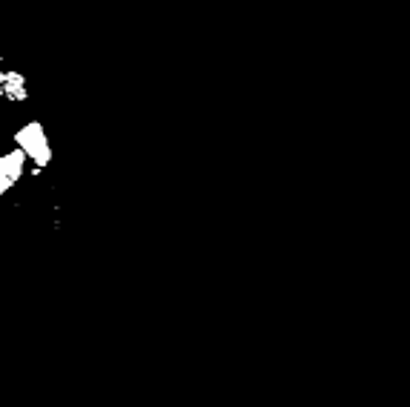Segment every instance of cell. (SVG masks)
<instances>
[{
    "instance_id": "obj_1",
    "label": "cell",
    "mask_w": 410,
    "mask_h": 407,
    "mask_svg": "<svg viewBox=\"0 0 410 407\" xmlns=\"http://www.w3.org/2000/svg\"><path fill=\"white\" fill-rule=\"evenodd\" d=\"M15 144L26 152V158L35 164V167H49L52 161V147H49V138L43 132V124L41 121H29L26 127H21L15 132Z\"/></svg>"
},
{
    "instance_id": "obj_4",
    "label": "cell",
    "mask_w": 410,
    "mask_h": 407,
    "mask_svg": "<svg viewBox=\"0 0 410 407\" xmlns=\"http://www.w3.org/2000/svg\"><path fill=\"white\" fill-rule=\"evenodd\" d=\"M12 187H15V184H12V178L6 175V170H3V155H0V195H3V193H9Z\"/></svg>"
},
{
    "instance_id": "obj_2",
    "label": "cell",
    "mask_w": 410,
    "mask_h": 407,
    "mask_svg": "<svg viewBox=\"0 0 410 407\" xmlns=\"http://www.w3.org/2000/svg\"><path fill=\"white\" fill-rule=\"evenodd\" d=\"M0 86H3V98L12 101V104H21L29 98L26 92V78L15 69H0Z\"/></svg>"
},
{
    "instance_id": "obj_3",
    "label": "cell",
    "mask_w": 410,
    "mask_h": 407,
    "mask_svg": "<svg viewBox=\"0 0 410 407\" xmlns=\"http://www.w3.org/2000/svg\"><path fill=\"white\" fill-rule=\"evenodd\" d=\"M26 152L21 150V147H15L12 152H6L3 155V170H6V175L12 178V184H18L23 178V170H26Z\"/></svg>"
},
{
    "instance_id": "obj_5",
    "label": "cell",
    "mask_w": 410,
    "mask_h": 407,
    "mask_svg": "<svg viewBox=\"0 0 410 407\" xmlns=\"http://www.w3.org/2000/svg\"><path fill=\"white\" fill-rule=\"evenodd\" d=\"M0 98H3V86H0Z\"/></svg>"
}]
</instances>
